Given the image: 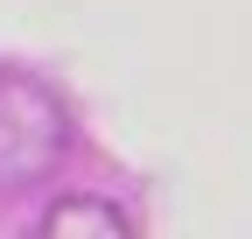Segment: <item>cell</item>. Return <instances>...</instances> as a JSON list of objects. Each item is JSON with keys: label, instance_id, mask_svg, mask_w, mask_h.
Returning <instances> with one entry per match:
<instances>
[{"label": "cell", "instance_id": "obj_1", "mask_svg": "<svg viewBox=\"0 0 252 239\" xmlns=\"http://www.w3.org/2000/svg\"><path fill=\"white\" fill-rule=\"evenodd\" d=\"M70 155V113L49 84L0 71V190H35Z\"/></svg>", "mask_w": 252, "mask_h": 239}, {"label": "cell", "instance_id": "obj_2", "mask_svg": "<svg viewBox=\"0 0 252 239\" xmlns=\"http://www.w3.org/2000/svg\"><path fill=\"white\" fill-rule=\"evenodd\" d=\"M35 239H133V225H126V211L112 197H56L49 204V218H42V232Z\"/></svg>", "mask_w": 252, "mask_h": 239}]
</instances>
